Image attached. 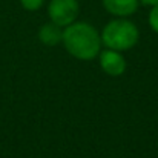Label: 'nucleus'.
<instances>
[{
	"label": "nucleus",
	"instance_id": "f257e3e1",
	"mask_svg": "<svg viewBox=\"0 0 158 158\" xmlns=\"http://www.w3.org/2000/svg\"><path fill=\"white\" fill-rule=\"evenodd\" d=\"M61 40L74 57L80 60H91L100 51V35L94 26L85 22L71 23L61 34Z\"/></svg>",
	"mask_w": 158,
	"mask_h": 158
},
{
	"label": "nucleus",
	"instance_id": "f03ea898",
	"mask_svg": "<svg viewBox=\"0 0 158 158\" xmlns=\"http://www.w3.org/2000/svg\"><path fill=\"white\" fill-rule=\"evenodd\" d=\"M102 40L109 49L124 51L137 43L138 29L129 20H112L105 26Z\"/></svg>",
	"mask_w": 158,
	"mask_h": 158
},
{
	"label": "nucleus",
	"instance_id": "7ed1b4c3",
	"mask_svg": "<svg viewBox=\"0 0 158 158\" xmlns=\"http://www.w3.org/2000/svg\"><path fill=\"white\" fill-rule=\"evenodd\" d=\"M48 12L52 23L58 26H68L78 15V2L77 0H51Z\"/></svg>",
	"mask_w": 158,
	"mask_h": 158
},
{
	"label": "nucleus",
	"instance_id": "20e7f679",
	"mask_svg": "<svg viewBox=\"0 0 158 158\" xmlns=\"http://www.w3.org/2000/svg\"><path fill=\"white\" fill-rule=\"evenodd\" d=\"M100 64L109 75H121L126 69L124 58L114 49H106L100 55Z\"/></svg>",
	"mask_w": 158,
	"mask_h": 158
},
{
	"label": "nucleus",
	"instance_id": "39448f33",
	"mask_svg": "<svg viewBox=\"0 0 158 158\" xmlns=\"http://www.w3.org/2000/svg\"><path fill=\"white\" fill-rule=\"evenodd\" d=\"M105 8L114 15H131L138 8V0H103Z\"/></svg>",
	"mask_w": 158,
	"mask_h": 158
},
{
	"label": "nucleus",
	"instance_id": "423d86ee",
	"mask_svg": "<svg viewBox=\"0 0 158 158\" xmlns=\"http://www.w3.org/2000/svg\"><path fill=\"white\" fill-rule=\"evenodd\" d=\"M61 31H60V26L55 25V23H48V25H43L40 32H39V37L40 40L48 45V46H54L57 45L60 40H61Z\"/></svg>",
	"mask_w": 158,
	"mask_h": 158
},
{
	"label": "nucleus",
	"instance_id": "0eeeda50",
	"mask_svg": "<svg viewBox=\"0 0 158 158\" xmlns=\"http://www.w3.org/2000/svg\"><path fill=\"white\" fill-rule=\"evenodd\" d=\"M43 2L45 0H20L22 6L25 9H28V11H37V9H40L42 5H43Z\"/></svg>",
	"mask_w": 158,
	"mask_h": 158
},
{
	"label": "nucleus",
	"instance_id": "6e6552de",
	"mask_svg": "<svg viewBox=\"0 0 158 158\" xmlns=\"http://www.w3.org/2000/svg\"><path fill=\"white\" fill-rule=\"evenodd\" d=\"M149 23H151V28L158 34V5H155L149 14Z\"/></svg>",
	"mask_w": 158,
	"mask_h": 158
},
{
	"label": "nucleus",
	"instance_id": "1a4fd4ad",
	"mask_svg": "<svg viewBox=\"0 0 158 158\" xmlns=\"http://www.w3.org/2000/svg\"><path fill=\"white\" fill-rule=\"evenodd\" d=\"M144 5H151V6H155L158 5V0H141Z\"/></svg>",
	"mask_w": 158,
	"mask_h": 158
}]
</instances>
